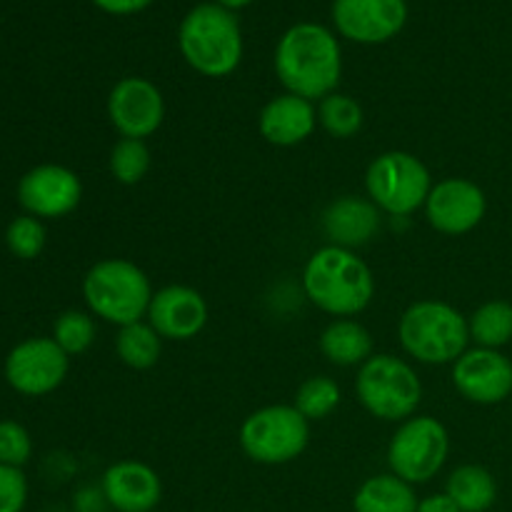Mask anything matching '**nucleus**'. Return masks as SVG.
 I'll return each mask as SVG.
<instances>
[{"label": "nucleus", "instance_id": "1", "mask_svg": "<svg viewBox=\"0 0 512 512\" xmlns=\"http://www.w3.org/2000/svg\"><path fill=\"white\" fill-rule=\"evenodd\" d=\"M275 73L288 93L323 100L335 93L343 75L338 38L318 23H298L275 48Z\"/></svg>", "mask_w": 512, "mask_h": 512}, {"label": "nucleus", "instance_id": "2", "mask_svg": "<svg viewBox=\"0 0 512 512\" xmlns=\"http://www.w3.org/2000/svg\"><path fill=\"white\" fill-rule=\"evenodd\" d=\"M303 290L323 313L333 318H353L373 300L375 278L368 263L353 250L325 245L305 263Z\"/></svg>", "mask_w": 512, "mask_h": 512}, {"label": "nucleus", "instance_id": "3", "mask_svg": "<svg viewBox=\"0 0 512 512\" xmlns=\"http://www.w3.org/2000/svg\"><path fill=\"white\" fill-rule=\"evenodd\" d=\"M178 45L185 63L205 78H225L243 58V35L230 10L218 3H200L183 18Z\"/></svg>", "mask_w": 512, "mask_h": 512}, {"label": "nucleus", "instance_id": "4", "mask_svg": "<svg viewBox=\"0 0 512 512\" xmlns=\"http://www.w3.org/2000/svg\"><path fill=\"white\" fill-rule=\"evenodd\" d=\"M398 338L418 363L453 365L468 350V318L443 300H418L400 318Z\"/></svg>", "mask_w": 512, "mask_h": 512}, {"label": "nucleus", "instance_id": "5", "mask_svg": "<svg viewBox=\"0 0 512 512\" xmlns=\"http://www.w3.org/2000/svg\"><path fill=\"white\" fill-rule=\"evenodd\" d=\"M153 293L145 270L125 258L100 260L83 278V298L90 315L118 328L143 320Z\"/></svg>", "mask_w": 512, "mask_h": 512}, {"label": "nucleus", "instance_id": "6", "mask_svg": "<svg viewBox=\"0 0 512 512\" xmlns=\"http://www.w3.org/2000/svg\"><path fill=\"white\" fill-rule=\"evenodd\" d=\"M355 393L373 418L403 423L413 418L423 400V383L413 365L395 355L378 353L358 368Z\"/></svg>", "mask_w": 512, "mask_h": 512}, {"label": "nucleus", "instance_id": "7", "mask_svg": "<svg viewBox=\"0 0 512 512\" xmlns=\"http://www.w3.org/2000/svg\"><path fill=\"white\" fill-rule=\"evenodd\" d=\"M365 190L378 210L393 218H408L415 210L425 208L433 178L418 155L408 150H388L365 170Z\"/></svg>", "mask_w": 512, "mask_h": 512}, {"label": "nucleus", "instance_id": "8", "mask_svg": "<svg viewBox=\"0 0 512 512\" xmlns=\"http://www.w3.org/2000/svg\"><path fill=\"white\" fill-rule=\"evenodd\" d=\"M238 443L258 465L293 463L310 443V420L295 405H265L243 420Z\"/></svg>", "mask_w": 512, "mask_h": 512}, {"label": "nucleus", "instance_id": "9", "mask_svg": "<svg viewBox=\"0 0 512 512\" xmlns=\"http://www.w3.org/2000/svg\"><path fill=\"white\" fill-rule=\"evenodd\" d=\"M448 453V428L430 415H413V418L403 420L390 438V473L410 485L430 483L443 470Z\"/></svg>", "mask_w": 512, "mask_h": 512}, {"label": "nucleus", "instance_id": "10", "mask_svg": "<svg viewBox=\"0 0 512 512\" xmlns=\"http://www.w3.org/2000/svg\"><path fill=\"white\" fill-rule=\"evenodd\" d=\"M70 358L53 338H28L15 345L5 358V380L28 398H40L63 385Z\"/></svg>", "mask_w": 512, "mask_h": 512}, {"label": "nucleus", "instance_id": "11", "mask_svg": "<svg viewBox=\"0 0 512 512\" xmlns=\"http://www.w3.org/2000/svg\"><path fill=\"white\" fill-rule=\"evenodd\" d=\"M108 118L123 138H150L165 120L163 93L158 85L138 75L118 80L108 95Z\"/></svg>", "mask_w": 512, "mask_h": 512}, {"label": "nucleus", "instance_id": "12", "mask_svg": "<svg viewBox=\"0 0 512 512\" xmlns=\"http://www.w3.org/2000/svg\"><path fill=\"white\" fill-rule=\"evenodd\" d=\"M80 198H83V183L65 165H35L18 183V203L23 205L25 213L38 220L65 218L78 208Z\"/></svg>", "mask_w": 512, "mask_h": 512}, {"label": "nucleus", "instance_id": "13", "mask_svg": "<svg viewBox=\"0 0 512 512\" xmlns=\"http://www.w3.org/2000/svg\"><path fill=\"white\" fill-rule=\"evenodd\" d=\"M488 213L483 188L468 178H445L433 185L425 200L430 228L443 235H465L478 228Z\"/></svg>", "mask_w": 512, "mask_h": 512}, {"label": "nucleus", "instance_id": "14", "mask_svg": "<svg viewBox=\"0 0 512 512\" xmlns=\"http://www.w3.org/2000/svg\"><path fill=\"white\" fill-rule=\"evenodd\" d=\"M453 385L475 405H498L512 395V360L500 350H465L453 363Z\"/></svg>", "mask_w": 512, "mask_h": 512}, {"label": "nucleus", "instance_id": "15", "mask_svg": "<svg viewBox=\"0 0 512 512\" xmlns=\"http://www.w3.org/2000/svg\"><path fill=\"white\" fill-rule=\"evenodd\" d=\"M333 20L340 35L355 43H385L408 20L405 0H335Z\"/></svg>", "mask_w": 512, "mask_h": 512}, {"label": "nucleus", "instance_id": "16", "mask_svg": "<svg viewBox=\"0 0 512 512\" xmlns=\"http://www.w3.org/2000/svg\"><path fill=\"white\" fill-rule=\"evenodd\" d=\"M208 318L210 310L205 298L188 285H165L155 290L145 315L160 338L178 340V343L198 338L208 325Z\"/></svg>", "mask_w": 512, "mask_h": 512}, {"label": "nucleus", "instance_id": "17", "mask_svg": "<svg viewBox=\"0 0 512 512\" xmlns=\"http://www.w3.org/2000/svg\"><path fill=\"white\" fill-rule=\"evenodd\" d=\"M100 493L113 512H155L163 500V483L148 463L118 460L103 473Z\"/></svg>", "mask_w": 512, "mask_h": 512}, {"label": "nucleus", "instance_id": "18", "mask_svg": "<svg viewBox=\"0 0 512 512\" xmlns=\"http://www.w3.org/2000/svg\"><path fill=\"white\" fill-rule=\"evenodd\" d=\"M315 128H318V108L313 100H305L300 95H275L260 110V135L278 148H293V145L305 143L315 133Z\"/></svg>", "mask_w": 512, "mask_h": 512}, {"label": "nucleus", "instance_id": "19", "mask_svg": "<svg viewBox=\"0 0 512 512\" xmlns=\"http://www.w3.org/2000/svg\"><path fill=\"white\" fill-rule=\"evenodd\" d=\"M323 230L330 245L345 250L363 248L380 230V210L370 198L343 195L325 208Z\"/></svg>", "mask_w": 512, "mask_h": 512}, {"label": "nucleus", "instance_id": "20", "mask_svg": "<svg viewBox=\"0 0 512 512\" xmlns=\"http://www.w3.org/2000/svg\"><path fill=\"white\" fill-rule=\"evenodd\" d=\"M320 353L338 368H355L373 358V335L353 318H335L320 335Z\"/></svg>", "mask_w": 512, "mask_h": 512}, {"label": "nucleus", "instance_id": "21", "mask_svg": "<svg viewBox=\"0 0 512 512\" xmlns=\"http://www.w3.org/2000/svg\"><path fill=\"white\" fill-rule=\"evenodd\" d=\"M418 495L413 485L393 473L373 475L358 488L353 512H418Z\"/></svg>", "mask_w": 512, "mask_h": 512}, {"label": "nucleus", "instance_id": "22", "mask_svg": "<svg viewBox=\"0 0 512 512\" xmlns=\"http://www.w3.org/2000/svg\"><path fill=\"white\" fill-rule=\"evenodd\" d=\"M445 493L450 495L460 512H488L498 500V483L483 465H460L448 475Z\"/></svg>", "mask_w": 512, "mask_h": 512}, {"label": "nucleus", "instance_id": "23", "mask_svg": "<svg viewBox=\"0 0 512 512\" xmlns=\"http://www.w3.org/2000/svg\"><path fill=\"white\" fill-rule=\"evenodd\" d=\"M115 353L120 363L133 370H150L158 365L160 353H163V338L148 320H138L118 328L115 338Z\"/></svg>", "mask_w": 512, "mask_h": 512}, {"label": "nucleus", "instance_id": "24", "mask_svg": "<svg viewBox=\"0 0 512 512\" xmlns=\"http://www.w3.org/2000/svg\"><path fill=\"white\" fill-rule=\"evenodd\" d=\"M470 340L478 348L500 350L512 340V303L488 300L468 318Z\"/></svg>", "mask_w": 512, "mask_h": 512}, {"label": "nucleus", "instance_id": "25", "mask_svg": "<svg viewBox=\"0 0 512 512\" xmlns=\"http://www.w3.org/2000/svg\"><path fill=\"white\" fill-rule=\"evenodd\" d=\"M318 123L328 135L338 140L353 138L363 128V108L355 98L343 93H333L320 100Z\"/></svg>", "mask_w": 512, "mask_h": 512}, {"label": "nucleus", "instance_id": "26", "mask_svg": "<svg viewBox=\"0 0 512 512\" xmlns=\"http://www.w3.org/2000/svg\"><path fill=\"white\" fill-rule=\"evenodd\" d=\"M340 398H343V393H340V385L333 378L313 375V378H308L300 385L293 405L303 418L313 423V420H325L328 415H333L338 410Z\"/></svg>", "mask_w": 512, "mask_h": 512}, {"label": "nucleus", "instance_id": "27", "mask_svg": "<svg viewBox=\"0 0 512 512\" xmlns=\"http://www.w3.org/2000/svg\"><path fill=\"white\" fill-rule=\"evenodd\" d=\"M150 163V148L145 145V140L135 138H120L118 143L113 145L108 158L110 175L118 180L120 185H138L140 180L148 175Z\"/></svg>", "mask_w": 512, "mask_h": 512}, {"label": "nucleus", "instance_id": "28", "mask_svg": "<svg viewBox=\"0 0 512 512\" xmlns=\"http://www.w3.org/2000/svg\"><path fill=\"white\" fill-rule=\"evenodd\" d=\"M53 340L68 355H83L95 343V320L83 310H65L53 325Z\"/></svg>", "mask_w": 512, "mask_h": 512}, {"label": "nucleus", "instance_id": "29", "mask_svg": "<svg viewBox=\"0 0 512 512\" xmlns=\"http://www.w3.org/2000/svg\"><path fill=\"white\" fill-rule=\"evenodd\" d=\"M45 225L43 220L33 218V215H20L5 230V243L8 250L20 260H33L43 253L45 248Z\"/></svg>", "mask_w": 512, "mask_h": 512}, {"label": "nucleus", "instance_id": "30", "mask_svg": "<svg viewBox=\"0 0 512 512\" xmlns=\"http://www.w3.org/2000/svg\"><path fill=\"white\" fill-rule=\"evenodd\" d=\"M33 453L30 433L15 420H0V465L23 468Z\"/></svg>", "mask_w": 512, "mask_h": 512}, {"label": "nucleus", "instance_id": "31", "mask_svg": "<svg viewBox=\"0 0 512 512\" xmlns=\"http://www.w3.org/2000/svg\"><path fill=\"white\" fill-rule=\"evenodd\" d=\"M28 503V480L23 470L0 465V512H23Z\"/></svg>", "mask_w": 512, "mask_h": 512}, {"label": "nucleus", "instance_id": "32", "mask_svg": "<svg viewBox=\"0 0 512 512\" xmlns=\"http://www.w3.org/2000/svg\"><path fill=\"white\" fill-rule=\"evenodd\" d=\"M98 8H103L105 13H113V15H130V13H138V10L148 8L153 0H93Z\"/></svg>", "mask_w": 512, "mask_h": 512}, {"label": "nucleus", "instance_id": "33", "mask_svg": "<svg viewBox=\"0 0 512 512\" xmlns=\"http://www.w3.org/2000/svg\"><path fill=\"white\" fill-rule=\"evenodd\" d=\"M418 512H460V508L450 500L448 493H435L420 500Z\"/></svg>", "mask_w": 512, "mask_h": 512}, {"label": "nucleus", "instance_id": "34", "mask_svg": "<svg viewBox=\"0 0 512 512\" xmlns=\"http://www.w3.org/2000/svg\"><path fill=\"white\" fill-rule=\"evenodd\" d=\"M250 3H253V0H218V5H223L225 10H230V13L238 8H245V5H250Z\"/></svg>", "mask_w": 512, "mask_h": 512}, {"label": "nucleus", "instance_id": "35", "mask_svg": "<svg viewBox=\"0 0 512 512\" xmlns=\"http://www.w3.org/2000/svg\"><path fill=\"white\" fill-rule=\"evenodd\" d=\"M103 512H113V510H103Z\"/></svg>", "mask_w": 512, "mask_h": 512}, {"label": "nucleus", "instance_id": "36", "mask_svg": "<svg viewBox=\"0 0 512 512\" xmlns=\"http://www.w3.org/2000/svg\"><path fill=\"white\" fill-rule=\"evenodd\" d=\"M155 512H160V510H155Z\"/></svg>", "mask_w": 512, "mask_h": 512}]
</instances>
